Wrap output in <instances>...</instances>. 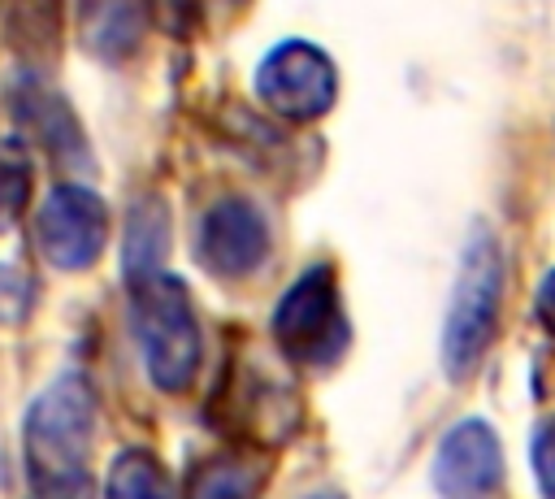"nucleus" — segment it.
<instances>
[{
	"label": "nucleus",
	"mask_w": 555,
	"mask_h": 499,
	"mask_svg": "<svg viewBox=\"0 0 555 499\" xmlns=\"http://www.w3.org/2000/svg\"><path fill=\"white\" fill-rule=\"evenodd\" d=\"M91 434H95V395L87 378L61 373L35 395L22 425L30 499H82Z\"/></svg>",
	"instance_id": "1"
},
{
	"label": "nucleus",
	"mask_w": 555,
	"mask_h": 499,
	"mask_svg": "<svg viewBox=\"0 0 555 499\" xmlns=\"http://www.w3.org/2000/svg\"><path fill=\"white\" fill-rule=\"evenodd\" d=\"M130 321L143 351V369L160 391H186L199 373V321L178 278L147 273L130 282Z\"/></svg>",
	"instance_id": "2"
},
{
	"label": "nucleus",
	"mask_w": 555,
	"mask_h": 499,
	"mask_svg": "<svg viewBox=\"0 0 555 499\" xmlns=\"http://www.w3.org/2000/svg\"><path fill=\"white\" fill-rule=\"evenodd\" d=\"M499 295H503V265L494 252V239L477 234L460 260V278L451 291V312H447V338H442V360L451 378H468L473 364L481 360L494 317H499Z\"/></svg>",
	"instance_id": "3"
},
{
	"label": "nucleus",
	"mask_w": 555,
	"mask_h": 499,
	"mask_svg": "<svg viewBox=\"0 0 555 499\" xmlns=\"http://www.w3.org/2000/svg\"><path fill=\"white\" fill-rule=\"evenodd\" d=\"M273 338L286 356L304 364L334 360L347 343V317L338 308V291L325 265L308 269L273 308Z\"/></svg>",
	"instance_id": "4"
},
{
	"label": "nucleus",
	"mask_w": 555,
	"mask_h": 499,
	"mask_svg": "<svg viewBox=\"0 0 555 499\" xmlns=\"http://www.w3.org/2000/svg\"><path fill=\"white\" fill-rule=\"evenodd\" d=\"M35 239L48 265L78 273L87 265H95V256L104 252L108 239V208L95 191L87 187H52L35 213Z\"/></svg>",
	"instance_id": "5"
},
{
	"label": "nucleus",
	"mask_w": 555,
	"mask_h": 499,
	"mask_svg": "<svg viewBox=\"0 0 555 499\" xmlns=\"http://www.w3.org/2000/svg\"><path fill=\"white\" fill-rule=\"evenodd\" d=\"M256 91L273 113L304 121V117H317V113L330 108V100H334V65H330V56L321 48L291 39V43L273 48L260 61Z\"/></svg>",
	"instance_id": "6"
},
{
	"label": "nucleus",
	"mask_w": 555,
	"mask_h": 499,
	"mask_svg": "<svg viewBox=\"0 0 555 499\" xmlns=\"http://www.w3.org/2000/svg\"><path fill=\"white\" fill-rule=\"evenodd\" d=\"M199 260L221 278L251 273L269 252V221L251 200H217L199 221Z\"/></svg>",
	"instance_id": "7"
},
{
	"label": "nucleus",
	"mask_w": 555,
	"mask_h": 499,
	"mask_svg": "<svg viewBox=\"0 0 555 499\" xmlns=\"http://www.w3.org/2000/svg\"><path fill=\"white\" fill-rule=\"evenodd\" d=\"M503 473V456H499V438L486 421H460L434 460V482L447 499H486L499 486Z\"/></svg>",
	"instance_id": "8"
},
{
	"label": "nucleus",
	"mask_w": 555,
	"mask_h": 499,
	"mask_svg": "<svg viewBox=\"0 0 555 499\" xmlns=\"http://www.w3.org/2000/svg\"><path fill=\"white\" fill-rule=\"evenodd\" d=\"M13 117H17V126L52 156V161H61V165H78L82 156H87V139H82V130H78V117H74V108L56 95V91H48V87H39V82H13Z\"/></svg>",
	"instance_id": "9"
},
{
	"label": "nucleus",
	"mask_w": 555,
	"mask_h": 499,
	"mask_svg": "<svg viewBox=\"0 0 555 499\" xmlns=\"http://www.w3.org/2000/svg\"><path fill=\"white\" fill-rule=\"evenodd\" d=\"M139 35H143L139 0H82V43L95 56L121 61L134 52Z\"/></svg>",
	"instance_id": "10"
},
{
	"label": "nucleus",
	"mask_w": 555,
	"mask_h": 499,
	"mask_svg": "<svg viewBox=\"0 0 555 499\" xmlns=\"http://www.w3.org/2000/svg\"><path fill=\"white\" fill-rule=\"evenodd\" d=\"M4 39L17 56L43 61L56 52L61 35V0H0Z\"/></svg>",
	"instance_id": "11"
},
{
	"label": "nucleus",
	"mask_w": 555,
	"mask_h": 499,
	"mask_svg": "<svg viewBox=\"0 0 555 499\" xmlns=\"http://www.w3.org/2000/svg\"><path fill=\"white\" fill-rule=\"evenodd\" d=\"M104 499H173V486H169L165 464L152 451L130 447L113 460L108 482H104Z\"/></svg>",
	"instance_id": "12"
},
{
	"label": "nucleus",
	"mask_w": 555,
	"mask_h": 499,
	"mask_svg": "<svg viewBox=\"0 0 555 499\" xmlns=\"http://www.w3.org/2000/svg\"><path fill=\"white\" fill-rule=\"evenodd\" d=\"M165 247H169V217L156 200H147L130 213V234H126V273H130V282L147 278V273H160Z\"/></svg>",
	"instance_id": "13"
},
{
	"label": "nucleus",
	"mask_w": 555,
	"mask_h": 499,
	"mask_svg": "<svg viewBox=\"0 0 555 499\" xmlns=\"http://www.w3.org/2000/svg\"><path fill=\"white\" fill-rule=\"evenodd\" d=\"M251 495H256V477L234 460L208 464L191 490V499H251Z\"/></svg>",
	"instance_id": "14"
},
{
	"label": "nucleus",
	"mask_w": 555,
	"mask_h": 499,
	"mask_svg": "<svg viewBox=\"0 0 555 499\" xmlns=\"http://www.w3.org/2000/svg\"><path fill=\"white\" fill-rule=\"evenodd\" d=\"M26 191H30V174L22 161L0 156V230L9 221H17V213L26 208Z\"/></svg>",
	"instance_id": "15"
},
{
	"label": "nucleus",
	"mask_w": 555,
	"mask_h": 499,
	"mask_svg": "<svg viewBox=\"0 0 555 499\" xmlns=\"http://www.w3.org/2000/svg\"><path fill=\"white\" fill-rule=\"evenodd\" d=\"M533 469H538L542 495L555 499V421H546V425L533 434Z\"/></svg>",
	"instance_id": "16"
},
{
	"label": "nucleus",
	"mask_w": 555,
	"mask_h": 499,
	"mask_svg": "<svg viewBox=\"0 0 555 499\" xmlns=\"http://www.w3.org/2000/svg\"><path fill=\"white\" fill-rule=\"evenodd\" d=\"M538 317H542V325L555 334V269L546 273V282H542V291H538Z\"/></svg>",
	"instance_id": "17"
}]
</instances>
